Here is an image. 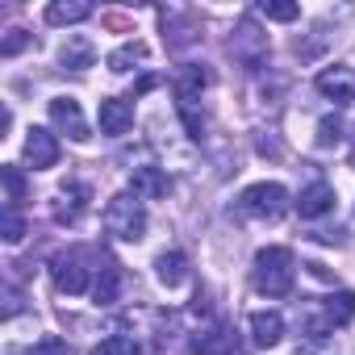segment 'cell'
<instances>
[{"label": "cell", "instance_id": "cell-1", "mask_svg": "<svg viewBox=\"0 0 355 355\" xmlns=\"http://www.w3.org/2000/svg\"><path fill=\"white\" fill-rule=\"evenodd\" d=\"M255 288L263 297H288L293 293V280H297V259L288 247H263L255 255V272H251Z\"/></svg>", "mask_w": 355, "mask_h": 355}, {"label": "cell", "instance_id": "cell-2", "mask_svg": "<svg viewBox=\"0 0 355 355\" xmlns=\"http://www.w3.org/2000/svg\"><path fill=\"white\" fill-rule=\"evenodd\" d=\"M105 230L117 239V243H138L146 234V209L134 193H117L109 205H105Z\"/></svg>", "mask_w": 355, "mask_h": 355}, {"label": "cell", "instance_id": "cell-3", "mask_svg": "<svg viewBox=\"0 0 355 355\" xmlns=\"http://www.w3.org/2000/svg\"><path fill=\"white\" fill-rule=\"evenodd\" d=\"M288 189L276 184V180H263V184H251L243 197H239V214L243 218H255V222H280L288 214Z\"/></svg>", "mask_w": 355, "mask_h": 355}, {"label": "cell", "instance_id": "cell-4", "mask_svg": "<svg viewBox=\"0 0 355 355\" xmlns=\"http://www.w3.org/2000/svg\"><path fill=\"white\" fill-rule=\"evenodd\" d=\"M313 84H318V92H322L326 101H334L338 109L355 101V71H351V67H343V63H334V67H322Z\"/></svg>", "mask_w": 355, "mask_h": 355}, {"label": "cell", "instance_id": "cell-5", "mask_svg": "<svg viewBox=\"0 0 355 355\" xmlns=\"http://www.w3.org/2000/svg\"><path fill=\"white\" fill-rule=\"evenodd\" d=\"M130 193L138 201H163L171 193V175L163 167H155V163H142V167L130 171Z\"/></svg>", "mask_w": 355, "mask_h": 355}, {"label": "cell", "instance_id": "cell-6", "mask_svg": "<svg viewBox=\"0 0 355 355\" xmlns=\"http://www.w3.org/2000/svg\"><path fill=\"white\" fill-rule=\"evenodd\" d=\"M51 121H55L71 142H88V138H92V130H88V121H84L76 96H55V101H51Z\"/></svg>", "mask_w": 355, "mask_h": 355}, {"label": "cell", "instance_id": "cell-7", "mask_svg": "<svg viewBox=\"0 0 355 355\" xmlns=\"http://www.w3.org/2000/svg\"><path fill=\"white\" fill-rule=\"evenodd\" d=\"M230 51L243 59V63H263V55H268V38L259 34V26L251 21V17H243L239 21V30H234V38H230Z\"/></svg>", "mask_w": 355, "mask_h": 355}, {"label": "cell", "instance_id": "cell-8", "mask_svg": "<svg viewBox=\"0 0 355 355\" xmlns=\"http://www.w3.org/2000/svg\"><path fill=\"white\" fill-rule=\"evenodd\" d=\"M26 163L34 171H46V167L59 163V142H55L51 130H38V125L30 130V138H26Z\"/></svg>", "mask_w": 355, "mask_h": 355}, {"label": "cell", "instance_id": "cell-9", "mask_svg": "<svg viewBox=\"0 0 355 355\" xmlns=\"http://www.w3.org/2000/svg\"><path fill=\"white\" fill-rule=\"evenodd\" d=\"M130 125H134V105H130L125 96H105V101H101V134L121 138Z\"/></svg>", "mask_w": 355, "mask_h": 355}, {"label": "cell", "instance_id": "cell-10", "mask_svg": "<svg viewBox=\"0 0 355 355\" xmlns=\"http://www.w3.org/2000/svg\"><path fill=\"white\" fill-rule=\"evenodd\" d=\"M247 330H251V343L255 347H276L284 338V318L276 309H255L247 318Z\"/></svg>", "mask_w": 355, "mask_h": 355}, {"label": "cell", "instance_id": "cell-11", "mask_svg": "<svg viewBox=\"0 0 355 355\" xmlns=\"http://www.w3.org/2000/svg\"><path fill=\"white\" fill-rule=\"evenodd\" d=\"M209 67L205 63H184L180 71H175V96H180V105H193L205 88H209Z\"/></svg>", "mask_w": 355, "mask_h": 355}, {"label": "cell", "instance_id": "cell-12", "mask_svg": "<svg viewBox=\"0 0 355 355\" xmlns=\"http://www.w3.org/2000/svg\"><path fill=\"white\" fill-rule=\"evenodd\" d=\"M84 209H88V189L76 184V180L63 184V189H59V205H55V222H63V226H80Z\"/></svg>", "mask_w": 355, "mask_h": 355}, {"label": "cell", "instance_id": "cell-13", "mask_svg": "<svg viewBox=\"0 0 355 355\" xmlns=\"http://www.w3.org/2000/svg\"><path fill=\"white\" fill-rule=\"evenodd\" d=\"M51 280H55V288H59V293H67V297L88 293V272H84L76 259H67V255H59V259L51 263Z\"/></svg>", "mask_w": 355, "mask_h": 355}, {"label": "cell", "instance_id": "cell-14", "mask_svg": "<svg viewBox=\"0 0 355 355\" xmlns=\"http://www.w3.org/2000/svg\"><path fill=\"white\" fill-rule=\"evenodd\" d=\"M293 205H297V214H301V218H322V214H330V209H334V189H330L326 180H318V184H309Z\"/></svg>", "mask_w": 355, "mask_h": 355}, {"label": "cell", "instance_id": "cell-15", "mask_svg": "<svg viewBox=\"0 0 355 355\" xmlns=\"http://www.w3.org/2000/svg\"><path fill=\"white\" fill-rule=\"evenodd\" d=\"M59 63H63V71H88V67L96 63V46H92L84 34H76V38H67V42H63Z\"/></svg>", "mask_w": 355, "mask_h": 355}, {"label": "cell", "instance_id": "cell-16", "mask_svg": "<svg viewBox=\"0 0 355 355\" xmlns=\"http://www.w3.org/2000/svg\"><path fill=\"white\" fill-rule=\"evenodd\" d=\"M155 276H159V284H167V288H180V284L189 280V259H184L180 251H163V255L155 259Z\"/></svg>", "mask_w": 355, "mask_h": 355}, {"label": "cell", "instance_id": "cell-17", "mask_svg": "<svg viewBox=\"0 0 355 355\" xmlns=\"http://www.w3.org/2000/svg\"><path fill=\"white\" fill-rule=\"evenodd\" d=\"M92 17V5L88 0H55V5L46 9V21L51 26H80Z\"/></svg>", "mask_w": 355, "mask_h": 355}, {"label": "cell", "instance_id": "cell-18", "mask_svg": "<svg viewBox=\"0 0 355 355\" xmlns=\"http://www.w3.org/2000/svg\"><path fill=\"white\" fill-rule=\"evenodd\" d=\"M355 318V293H334L322 301V322L334 330V326H347Z\"/></svg>", "mask_w": 355, "mask_h": 355}, {"label": "cell", "instance_id": "cell-19", "mask_svg": "<svg viewBox=\"0 0 355 355\" xmlns=\"http://www.w3.org/2000/svg\"><path fill=\"white\" fill-rule=\"evenodd\" d=\"M117 293H121V272H117V263H105L92 284V297H96V305H113Z\"/></svg>", "mask_w": 355, "mask_h": 355}, {"label": "cell", "instance_id": "cell-20", "mask_svg": "<svg viewBox=\"0 0 355 355\" xmlns=\"http://www.w3.org/2000/svg\"><path fill=\"white\" fill-rule=\"evenodd\" d=\"M138 63H146V46H142V42H125V46H117V51L109 55V71H113V76H125V71L138 67Z\"/></svg>", "mask_w": 355, "mask_h": 355}, {"label": "cell", "instance_id": "cell-21", "mask_svg": "<svg viewBox=\"0 0 355 355\" xmlns=\"http://www.w3.org/2000/svg\"><path fill=\"white\" fill-rule=\"evenodd\" d=\"M92 355H142V347L134 334H109L105 343L92 347Z\"/></svg>", "mask_w": 355, "mask_h": 355}, {"label": "cell", "instance_id": "cell-22", "mask_svg": "<svg viewBox=\"0 0 355 355\" xmlns=\"http://www.w3.org/2000/svg\"><path fill=\"white\" fill-rule=\"evenodd\" d=\"M0 180H5V193H9L5 205H21L26 201V175H21V167L5 163V167H0Z\"/></svg>", "mask_w": 355, "mask_h": 355}, {"label": "cell", "instance_id": "cell-23", "mask_svg": "<svg viewBox=\"0 0 355 355\" xmlns=\"http://www.w3.org/2000/svg\"><path fill=\"white\" fill-rule=\"evenodd\" d=\"M0 234H5V243H21L26 239V218L17 205H5V214H0Z\"/></svg>", "mask_w": 355, "mask_h": 355}, {"label": "cell", "instance_id": "cell-24", "mask_svg": "<svg viewBox=\"0 0 355 355\" xmlns=\"http://www.w3.org/2000/svg\"><path fill=\"white\" fill-rule=\"evenodd\" d=\"M255 13L268 17V21H297V17H301V9H297V5H284V0H259Z\"/></svg>", "mask_w": 355, "mask_h": 355}, {"label": "cell", "instance_id": "cell-25", "mask_svg": "<svg viewBox=\"0 0 355 355\" xmlns=\"http://www.w3.org/2000/svg\"><path fill=\"white\" fill-rule=\"evenodd\" d=\"M343 142V117H322L318 121V146H338Z\"/></svg>", "mask_w": 355, "mask_h": 355}, {"label": "cell", "instance_id": "cell-26", "mask_svg": "<svg viewBox=\"0 0 355 355\" xmlns=\"http://www.w3.org/2000/svg\"><path fill=\"white\" fill-rule=\"evenodd\" d=\"M30 42H34V34H26V30H9V34H5V42H0V55L13 59V55H21Z\"/></svg>", "mask_w": 355, "mask_h": 355}, {"label": "cell", "instance_id": "cell-27", "mask_svg": "<svg viewBox=\"0 0 355 355\" xmlns=\"http://www.w3.org/2000/svg\"><path fill=\"white\" fill-rule=\"evenodd\" d=\"M30 355H71V347H67L63 338H42V343H38Z\"/></svg>", "mask_w": 355, "mask_h": 355}, {"label": "cell", "instance_id": "cell-28", "mask_svg": "<svg viewBox=\"0 0 355 355\" xmlns=\"http://www.w3.org/2000/svg\"><path fill=\"white\" fill-rule=\"evenodd\" d=\"M150 88H159V76H142V80L130 88V96H125V101H134V96H142V92H150Z\"/></svg>", "mask_w": 355, "mask_h": 355}]
</instances>
